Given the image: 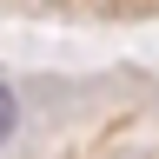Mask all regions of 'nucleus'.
Listing matches in <instances>:
<instances>
[{
	"label": "nucleus",
	"instance_id": "nucleus-1",
	"mask_svg": "<svg viewBox=\"0 0 159 159\" xmlns=\"http://www.w3.org/2000/svg\"><path fill=\"white\" fill-rule=\"evenodd\" d=\"M13 126H20V99H13V86L0 80V146L13 139Z\"/></svg>",
	"mask_w": 159,
	"mask_h": 159
}]
</instances>
